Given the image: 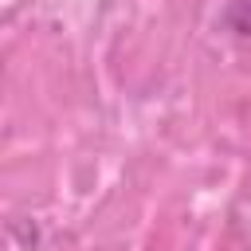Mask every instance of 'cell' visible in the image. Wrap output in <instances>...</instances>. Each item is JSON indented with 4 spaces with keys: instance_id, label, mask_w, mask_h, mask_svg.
Segmentation results:
<instances>
[{
    "instance_id": "1",
    "label": "cell",
    "mask_w": 251,
    "mask_h": 251,
    "mask_svg": "<svg viewBox=\"0 0 251 251\" xmlns=\"http://www.w3.org/2000/svg\"><path fill=\"white\" fill-rule=\"evenodd\" d=\"M235 12H239V16H243V12H247V20H231V24H235V27H239V31H251V0H243V4H239V8H235Z\"/></svg>"
}]
</instances>
